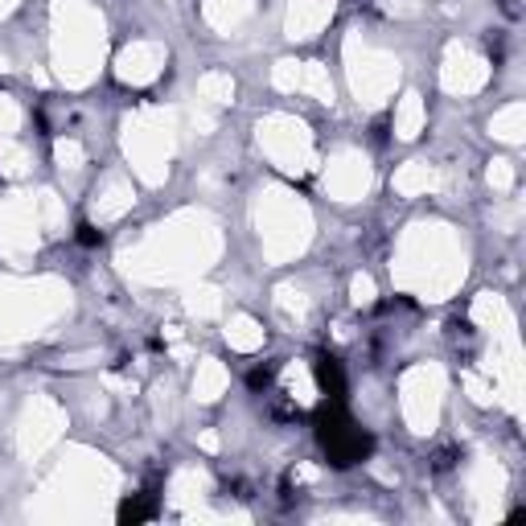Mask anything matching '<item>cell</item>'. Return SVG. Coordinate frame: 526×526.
Segmentation results:
<instances>
[{
    "label": "cell",
    "instance_id": "7a4b0ae2",
    "mask_svg": "<svg viewBox=\"0 0 526 526\" xmlns=\"http://www.w3.org/2000/svg\"><path fill=\"white\" fill-rule=\"evenodd\" d=\"M494 128H498L502 140H518V136H522V132H518V128H522V103H510L506 111H498Z\"/></svg>",
    "mask_w": 526,
    "mask_h": 526
},
{
    "label": "cell",
    "instance_id": "6da1fadb",
    "mask_svg": "<svg viewBox=\"0 0 526 526\" xmlns=\"http://www.w3.org/2000/svg\"><path fill=\"white\" fill-rule=\"evenodd\" d=\"M485 62L477 58V54H469V50H453L448 54V66H444V83H448V91H477L481 83H485Z\"/></svg>",
    "mask_w": 526,
    "mask_h": 526
}]
</instances>
